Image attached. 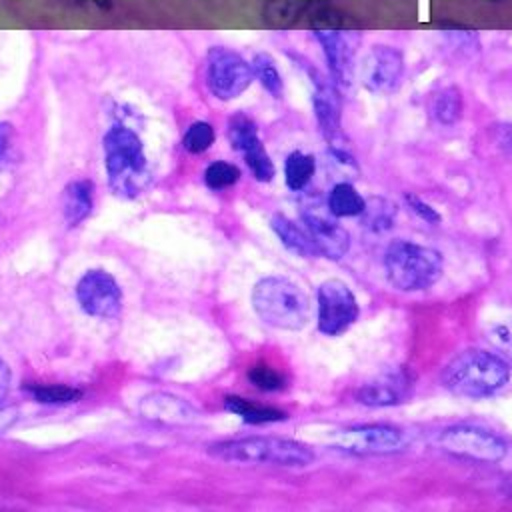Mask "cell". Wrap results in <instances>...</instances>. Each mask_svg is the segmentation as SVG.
<instances>
[{
    "mask_svg": "<svg viewBox=\"0 0 512 512\" xmlns=\"http://www.w3.org/2000/svg\"><path fill=\"white\" fill-rule=\"evenodd\" d=\"M510 380L508 362L482 348H466L456 354L442 372V384L462 398H486Z\"/></svg>",
    "mask_w": 512,
    "mask_h": 512,
    "instance_id": "6da1fadb",
    "label": "cell"
},
{
    "mask_svg": "<svg viewBox=\"0 0 512 512\" xmlns=\"http://www.w3.org/2000/svg\"><path fill=\"white\" fill-rule=\"evenodd\" d=\"M252 306L260 320L280 330H302L312 316L308 294L286 276H264L252 288Z\"/></svg>",
    "mask_w": 512,
    "mask_h": 512,
    "instance_id": "7a4b0ae2",
    "label": "cell"
},
{
    "mask_svg": "<svg viewBox=\"0 0 512 512\" xmlns=\"http://www.w3.org/2000/svg\"><path fill=\"white\" fill-rule=\"evenodd\" d=\"M208 452L226 462L244 464H272L284 468L308 466L314 460V450L298 440L278 436H248L236 440H222L208 448Z\"/></svg>",
    "mask_w": 512,
    "mask_h": 512,
    "instance_id": "3957f363",
    "label": "cell"
},
{
    "mask_svg": "<svg viewBox=\"0 0 512 512\" xmlns=\"http://www.w3.org/2000/svg\"><path fill=\"white\" fill-rule=\"evenodd\" d=\"M384 270L396 290H426L442 276V254L410 240H392L384 252Z\"/></svg>",
    "mask_w": 512,
    "mask_h": 512,
    "instance_id": "277c9868",
    "label": "cell"
},
{
    "mask_svg": "<svg viewBox=\"0 0 512 512\" xmlns=\"http://www.w3.org/2000/svg\"><path fill=\"white\" fill-rule=\"evenodd\" d=\"M104 154L110 186L118 194L134 196L148 184V162L134 130L112 126L104 136Z\"/></svg>",
    "mask_w": 512,
    "mask_h": 512,
    "instance_id": "5b68a950",
    "label": "cell"
},
{
    "mask_svg": "<svg viewBox=\"0 0 512 512\" xmlns=\"http://www.w3.org/2000/svg\"><path fill=\"white\" fill-rule=\"evenodd\" d=\"M438 446L454 456H462L478 462H500L506 456V442L482 426L456 424L444 428L438 438Z\"/></svg>",
    "mask_w": 512,
    "mask_h": 512,
    "instance_id": "8992f818",
    "label": "cell"
},
{
    "mask_svg": "<svg viewBox=\"0 0 512 512\" xmlns=\"http://www.w3.org/2000/svg\"><path fill=\"white\" fill-rule=\"evenodd\" d=\"M254 72L238 52L222 46L210 48L206 56V84L208 90L220 100L240 96L252 82Z\"/></svg>",
    "mask_w": 512,
    "mask_h": 512,
    "instance_id": "52a82bcc",
    "label": "cell"
},
{
    "mask_svg": "<svg viewBox=\"0 0 512 512\" xmlns=\"http://www.w3.org/2000/svg\"><path fill=\"white\" fill-rule=\"evenodd\" d=\"M330 442L352 454H394L408 446L404 432L390 424H362L336 430Z\"/></svg>",
    "mask_w": 512,
    "mask_h": 512,
    "instance_id": "ba28073f",
    "label": "cell"
},
{
    "mask_svg": "<svg viewBox=\"0 0 512 512\" xmlns=\"http://www.w3.org/2000/svg\"><path fill=\"white\" fill-rule=\"evenodd\" d=\"M360 308L354 292L338 278L324 280L318 288V330L326 336L346 332L358 318Z\"/></svg>",
    "mask_w": 512,
    "mask_h": 512,
    "instance_id": "9c48e42d",
    "label": "cell"
},
{
    "mask_svg": "<svg viewBox=\"0 0 512 512\" xmlns=\"http://www.w3.org/2000/svg\"><path fill=\"white\" fill-rule=\"evenodd\" d=\"M228 138H230L232 148H236L244 156V162L248 164V168L256 180L270 182L274 178L276 168H274V164L258 136V128L250 116H246L242 112L230 116Z\"/></svg>",
    "mask_w": 512,
    "mask_h": 512,
    "instance_id": "30bf717a",
    "label": "cell"
},
{
    "mask_svg": "<svg viewBox=\"0 0 512 512\" xmlns=\"http://www.w3.org/2000/svg\"><path fill=\"white\" fill-rule=\"evenodd\" d=\"M80 306L100 318H112L122 308V290L118 282L104 270H88L76 284Z\"/></svg>",
    "mask_w": 512,
    "mask_h": 512,
    "instance_id": "8fae6325",
    "label": "cell"
},
{
    "mask_svg": "<svg viewBox=\"0 0 512 512\" xmlns=\"http://www.w3.org/2000/svg\"><path fill=\"white\" fill-rule=\"evenodd\" d=\"M404 76V58L392 46H374L362 60V82L374 94L394 92Z\"/></svg>",
    "mask_w": 512,
    "mask_h": 512,
    "instance_id": "7c38bea8",
    "label": "cell"
},
{
    "mask_svg": "<svg viewBox=\"0 0 512 512\" xmlns=\"http://www.w3.org/2000/svg\"><path fill=\"white\" fill-rule=\"evenodd\" d=\"M412 388H414L412 372L408 368H396L362 384L356 392V398L360 404L372 406V408L396 406L410 398Z\"/></svg>",
    "mask_w": 512,
    "mask_h": 512,
    "instance_id": "4fadbf2b",
    "label": "cell"
},
{
    "mask_svg": "<svg viewBox=\"0 0 512 512\" xmlns=\"http://www.w3.org/2000/svg\"><path fill=\"white\" fill-rule=\"evenodd\" d=\"M302 222L320 256H326L330 260H340L348 252L350 234L338 222L326 218L316 208L304 210Z\"/></svg>",
    "mask_w": 512,
    "mask_h": 512,
    "instance_id": "5bb4252c",
    "label": "cell"
},
{
    "mask_svg": "<svg viewBox=\"0 0 512 512\" xmlns=\"http://www.w3.org/2000/svg\"><path fill=\"white\" fill-rule=\"evenodd\" d=\"M312 82H314V96H312V106L316 120L320 124L322 134L326 140L336 144V138L342 134V122H340V96L336 88L316 70H312Z\"/></svg>",
    "mask_w": 512,
    "mask_h": 512,
    "instance_id": "9a60e30c",
    "label": "cell"
},
{
    "mask_svg": "<svg viewBox=\"0 0 512 512\" xmlns=\"http://www.w3.org/2000/svg\"><path fill=\"white\" fill-rule=\"evenodd\" d=\"M316 38L324 50L330 74L334 76L336 82L340 84H348L350 76H352V46L346 38V34H342L338 28L328 26V28H318L316 30Z\"/></svg>",
    "mask_w": 512,
    "mask_h": 512,
    "instance_id": "2e32d148",
    "label": "cell"
},
{
    "mask_svg": "<svg viewBox=\"0 0 512 512\" xmlns=\"http://www.w3.org/2000/svg\"><path fill=\"white\" fill-rule=\"evenodd\" d=\"M140 412L144 418L164 424H188L196 418V410L184 398L168 392H152L144 396Z\"/></svg>",
    "mask_w": 512,
    "mask_h": 512,
    "instance_id": "e0dca14e",
    "label": "cell"
},
{
    "mask_svg": "<svg viewBox=\"0 0 512 512\" xmlns=\"http://www.w3.org/2000/svg\"><path fill=\"white\" fill-rule=\"evenodd\" d=\"M272 230L276 232V236L280 238V242L294 254L302 256V258H310V256H318L316 246L310 238V234L306 232V228L298 226L294 220H290L284 214H274L270 220Z\"/></svg>",
    "mask_w": 512,
    "mask_h": 512,
    "instance_id": "ac0fdd59",
    "label": "cell"
},
{
    "mask_svg": "<svg viewBox=\"0 0 512 512\" xmlns=\"http://www.w3.org/2000/svg\"><path fill=\"white\" fill-rule=\"evenodd\" d=\"M428 110H430V116L438 124H446V126L456 124L462 118V110H464V100H462L460 88L444 86L438 92H434L428 102Z\"/></svg>",
    "mask_w": 512,
    "mask_h": 512,
    "instance_id": "d6986e66",
    "label": "cell"
},
{
    "mask_svg": "<svg viewBox=\"0 0 512 512\" xmlns=\"http://www.w3.org/2000/svg\"><path fill=\"white\" fill-rule=\"evenodd\" d=\"M224 408L236 416H240L248 424H268V422H282L286 420V412L272 408V406H262L256 402H250L242 396H226L224 398Z\"/></svg>",
    "mask_w": 512,
    "mask_h": 512,
    "instance_id": "ffe728a7",
    "label": "cell"
},
{
    "mask_svg": "<svg viewBox=\"0 0 512 512\" xmlns=\"http://www.w3.org/2000/svg\"><path fill=\"white\" fill-rule=\"evenodd\" d=\"M92 208V184L88 180H74L64 190V218L70 226L88 216Z\"/></svg>",
    "mask_w": 512,
    "mask_h": 512,
    "instance_id": "44dd1931",
    "label": "cell"
},
{
    "mask_svg": "<svg viewBox=\"0 0 512 512\" xmlns=\"http://www.w3.org/2000/svg\"><path fill=\"white\" fill-rule=\"evenodd\" d=\"M396 204L390 202L388 198L382 196H372V198H364V208L358 214L364 228L372 230V232H384L394 224L396 218Z\"/></svg>",
    "mask_w": 512,
    "mask_h": 512,
    "instance_id": "7402d4cb",
    "label": "cell"
},
{
    "mask_svg": "<svg viewBox=\"0 0 512 512\" xmlns=\"http://www.w3.org/2000/svg\"><path fill=\"white\" fill-rule=\"evenodd\" d=\"M364 208V198L350 182H338L332 186L328 194V210L330 214L342 216H358Z\"/></svg>",
    "mask_w": 512,
    "mask_h": 512,
    "instance_id": "603a6c76",
    "label": "cell"
},
{
    "mask_svg": "<svg viewBox=\"0 0 512 512\" xmlns=\"http://www.w3.org/2000/svg\"><path fill=\"white\" fill-rule=\"evenodd\" d=\"M316 170V160L314 156L294 150L288 154L284 162V178L290 190H302L314 176Z\"/></svg>",
    "mask_w": 512,
    "mask_h": 512,
    "instance_id": "cb8c5ba5",
    "label": "cell"
},
{
    "mask_svg": "<svg viewBox=\"0 0 512 512\" xmlns=\"http://www.w3.org/2000/svg\"><path fill=\"white\" fill-rule=\"evenodd\" d=\"M250 64H252L254 76L260 80L262 88L278 98L282 94V76H280L278 66L272 60V56L266 52H260L254 56V60Z\"/></svg>",
    "mask_w": 512,
    "mask_h": 512,
    "instance_id": "d4e9b609",
    "label": "cell"
},
{
    "mask_svg": "<svg viewBox=\"0 0 512 512\" xmlns=\"http://www.w3.org/2000/svg\"><path fill=\"white\" fill-rule=\"evenodd\" d=\"M216 134H214V128L210 122H204V120H196L192 122L186 132H184V138H182V144L188 152L192 154H200L204 150H208L214 142Z\"/></svg>",
    "mask_w": 512,
    "mask_h": 512,
    "instance_id": "484cf974",
    "label": "cell"
},
{
    "mask_svg": "<svg viewBox=\"0 0 512 512\" xmlns=\"http://www.w3.org/2000/svg\"><path fill=\"white\" fill-rule=\"evenodd\" d=\"M238 180H240V168L236 164H232V162L216 160V162L208 164V168L204 170V182L212 190L228 188V186L236 184Z\"/></svg>",
    "mask_w": 512,
    "mask_h": 512,
    "instance_id": "4316f807",
    "label": "cell"
},
{
    "mask_svg": "<svg viewBox=\"0 0 512 512\" xmlns=\"http://www.w3.org/2000/svg\"><path fill=\"white\" fill-rule=\"evenodd\" d=\"M30 392L38 402H44V404H68V402H76L82 396V390L64 386V384H40V386H32Z\"/></svg>",
    "mask_w": 512,
    "mask_h": 512,
    "instance_id": "83f0119b",
    "label": "cell"
},
{
    "mask_svg": "<svg viewBox=\"0 0 512 512\" xmlns=\"http://www.w3.org/2000/svg\"><path fill=\"white\" fill-rule=\"evenodd\" d=\"M246 376H248L250 384L262 392H278V390L286 388L284 374H280L278 370H274L266 364H256V366L248 368Z\"/></svg>",
    "mask_w": 512,
    "mask_h": 512,
    "instance_id": "f1b7e54d",
    "label": "cell"
},
{
    "mask_svg": "<svg viewBox=\"0 0 512 512\" xmlns=\"http://www.w3.org/2000/svg\"><path fill=\"white\" fill-rule=\"evenodd\" d=\"M486 340L502 354V358L512 362V320L490 326L486 330Z\"/></svg>",
    "mask_w": 512,
    "mask_h": 512,
    "instance_id": "f546056e",
    "label": "cell"
},
{
    "mask_svg": "<svg viewBox=\"0 0 512 512\" xmlns=\"http://www.w3.org/2000/svg\"><path fill=\"white\" fill-rule=\"evenodd\" d=\"M492 146L504 154V156H512V122H496L488 128Z\"/></svg>",
    "mask_w": 512,
    "mask_h": 512,
    "instance_id": "4dcf8cb0",
    "label": "cell"
},
{
    "mask_svg": "<svg viewBox=\"0 0 512 512\" xmlns=\"http://www.w3.org/2000/svg\"><path fill=\"white\" fill-rule=\"evenodd\" d=\"M404 200L408 202V206L424 220V222H430V224H438L442 220L440 212L436 208H432L428 202L420 200L416 194L412 192H404Z\"/></svg>",
    "mask_w": 512,
    "mask_h": 512,
    "instance_id": "1f68e13d",
    "label": "cell"
},
{
    "mask_svg": "<svg viewBox=\"0 0 512 512\" xmlns=\"http://www.w3.org/2000/svg\"><path fill=\"white\" fill-rule=\"evenodd\" d=\"M12 138H14L12 124L10 122H0V168H4L10 162Z\"/></svg>",
    "mask_w": 512,
    "mask_h": 512,
    "instance_id": "d6a6232c",
    "label": "cell"
},
{
    "mask_svg": "<svg viewBox=\"0 0 512 512\" xmlns=\"http://www.w3.org/2000/svg\"><path fill=\"white\" fill-rule=\"evenodd\" d=\"M10 368H8V364L0 358V402L6 398V394H8V390H10Z\"/></svg>",
    "mask_w": 512,
    "mask_h": 512,
    "instance_id": "836d02e7",
    "label": "cell"
},
{
    "mask_svg": "<svg viewBox=\"0 0 512 512\" xmlns=\"http://www.w3.org/2000/svg\"><path fill=\"white\" fill-rule=\"evenodd\" d=\"M14 422V412L10 410H0V432L6 430Z\"/></svg>",
    "mask_w": 512,
    "mask_h": 512,
    "instance_id": "e575fe53",
    "label": "cell"
}]
</instances>
